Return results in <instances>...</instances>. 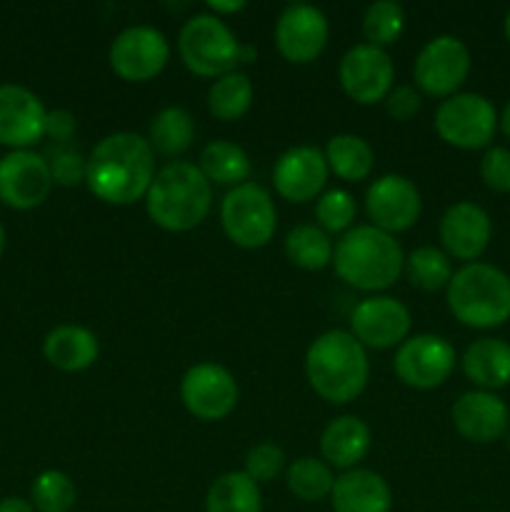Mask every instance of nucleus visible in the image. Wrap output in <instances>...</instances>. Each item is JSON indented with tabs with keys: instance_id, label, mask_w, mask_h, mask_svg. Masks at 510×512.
Returning <instances> with one entry per match:
<instances>
[{
	"instance_id": "obj_1",
	"label": "nucleus",
	"mask_w": 510,
	"mask_h": 512,
	"mask_svg": "<svg viewBox=\"0 0 510 512\" xmlns=\"http://www.w3.org/2000/svg\"><path fill=\"white\" fill-rule=\"evenodd\" d=\"M155 153L148 138L130 130L110 133L90 150L85 185L105 205H133L145 200L155 178Z\"/></svg>"
},
{
	"instance_id": "obj_2",
	"label": "nucleus",
	"mask_w": 510,
	"mask_h": 512,
	"mask_svg": "<svg viewBox=\"0 0 510 512\" xmlns=\"http://www.w3.org/2000/svg\"><path fill=\"white\" fill-rule=\"evenodd\" d=\"M305 378L315 395L333 405L353 403L370 378V360L350 330H328L308 345Z\"/></svg>"
},
{
	"instance_id": "obj_3",
	"label": "nucleus",
	"mask_w": 510,
	"mask_h": 512,
	"mask_svg": "<svg viewBox=\"0 0 510 512\" xmlns=\"http://www.w3.org/2000/svg\"><path fill=\"white\" fill-rule=\"evenodd\" d=\"M405 255L395 235L373 225H353L340 235L333 250L335 275L345 285L363 293H380L398 283Z\"/></svg>"
},
{
	"instance_id": "obj_4",
	"label": "nucleus",
	"mask_w": 510,
	"mask_h": 512,
	"mask_svg": "<svg viewBox=\"0 0 510 512\" xmlns=\"http://www.w3.org/2000/svg\"><path fill=\"white\" fill-rule=\"evenodd\" d=\"M213 185L205 180L198 165L173 160L155 173L145 195V213L168 233L195 230L210 213Z\"/></svg>"
},
{
	"instance_id": "obj_5",
	"label": "nucleus",
	"mask_w": 510,
	"mask_h": 512,
	"mask_svg": "<svg viewBox=\"0 0 510 512\" xmlns=\"http://www.w3.org/2000/svg\"><path fill=\"white\" fill-rule=\"evenodd\" d=\"M445 300L453 318L465 328H500L510 320V275L480 260L465 263L450 278Z\"/></svg>"
},
{
	"instance_id": "obj_6",
	"label": "nucleus",
	"mask_w": 510,
	"mask_h": 512,
	"mask_svg": "<svg viewBox=\"0 0 510 512\" xmlns=\"http://www.w3.org/2000/svg\"><path fill=\"white\" fill-rule=\"evenodd\" d=\"M240 43L223 18L213 13H195L180 28L178 53L185 68L200 78H220L240 65Z\"/></svg>"
},
{
	"instance_id": "obj_7",
	"label": "nucleus",
	"mask_w": 510,
	"mask_h": 512,
	"mask_svg": "<svg viewBox=\"0 0 510 512\" xmlns=\"http://www.w3.org/2000/svg\"><path fill=\"white\" fill-rule=\"evenodd\" d=\"M220 225L233 245L243 250H260L278 230V210L268 190L248 180L225 193L220 203Z\"/></svg>"
},
{
	"instance_id": "obj_8",
	"label": "nucleus",
	"mask_w": 510,
	"mask_h": 512,
	"mask_svg": "<svg viewBox=\"0 0 510 512\" xmlns=\"http://www.w3.org/2000/svg\"><path fill=\"white\" fill-rule=\"evenodd\" d=\"M440 140L458 150H488L498 133V110L480 93H455L440 100L433 120Z\"/></svg>"
},
{
	"instance_id": "obj_9",
	"label": "nucleus",
	"mask_w": 510,
	"mask_h": 512,
	"mask_svg": "<svg viewBox=\"0 0 510 512\" xmlns=\"http://www.w3.org/2000/svg\"><path fill=\"white\" fill-rule=\"evenodd\" d=\"M470 50L455 35H435L420 48L413 63L415 88L433 98H450L460 93V85L468 80Z\"/></svg>"
},
{
	"instance_id": "obj_10",
	"label": "nucleus",
	"mask_w": 510,
	"mask_h": 512,
	"mask_svg": "<svg viewBox=\"0 0 510 512\" xmlns=\"http://www.w3.org/2000/svg\"><path fill=\"white\" fill-rule=\"evenodd\" d=\"M170 60V43L153 25H130L110 43V70L125 83H148L158 78Z\"/></svg>"
},
{
	"instance_id": "obj_11",
	"label": "nucleus",
	"mask_w": 510,
	"mask_h": 512,
	"mask_svg": "<svg viewBox=\"0 0 510 512\" xmlns=\"http://www.w3.org/2000/svg\"><path fill=\"white\" fill-rule=\"evenodd\" d=\"M458 355L450 340L435 333L410 335L395 350L393 370L403 385L413 390L440 388L453 375Z\"/></svg>"
},
{
	"instance_id": "obj_12",
	"label": "nucleus",
	"mask_w": 510,
	"mask_h": 512,
	"mask_svg": "<svg viewBox=\"0 0 510 512\" xmlns=\"http://www.w3.org/2000/svg\"><path fill=\"white\" fill-rule=\"evenodd\" d=\"M240 388L235 375L218 363H198L180 380V400L195 420L218 423L235 410Z\"/></svg>"
},
{
	"instance_id": "obj_13",
	"label": "nucleus",
	"mask_w": 510,
	"mask_h": 512,
	"mask_svg": "<svg viewBox=\"0 0 510 512\" xmlns=\"http://www.w3.org/2000/svg\"><path fill=\"white\" fill-rule=\"evenodd\" d=\"M338 80L343 93L358 105L383 103L393 90L395 65L388 50L358 43L340 58Z\"/></svg>"
},
{
	"instance_id": "obj_14",
	"label": "nucleus",
	"mask_w": 510,
	"mask_h": 512,
	"mask_svg": "<svg viewBox=\"0 0 510 512\" xmlns=\"http://www.w3.org/2000/svg\"><path fill=\"white\" fill-rule=\"evenodd\" d=\"M365 213H368L373 228L388 235L405 233L418 223L420 213H423V198L413 180L398 173H388L370 183L368 193H365Z\"/></svg>"
},
{
	"instance_id": "obj_15",
	"label": "nucleus",
	"mask_w": 510,
	"mask_h": 512,
	"mask_svg": "<svg viewBox=\"0 0 510 512\" xmlns=\"http://www.w3.org/2000/svg\"><path fill=\"white\" fill-rule=\"evenodd\" d=\"M410 310L390 295L360 300L350 313V333L365 350L400 348L410 338Z\"/></svg>"
},
{
	"instance_id": "obj_16",
	"label": "nucleus",
	"mask_w": 510,
	"mask_h": 512,
	"mask_svg": "<svg viewBox=\"0 0 510 512\" xmlns=\"http://www.w3.org/2000/svg\"><path fill=\"white\" fill-rule=\"evenodd\" d=\"M330 25L320 8L308 3L285 5L275 20V48L288 63L308 65L328 45Z\"/></svg>"
},
{
	"instance_id": "obj_17",
	"label": "nucleus",
	"mask_w": 510,
	"mask_h": 512,
	"mask_svg": "<svg viewBox=\"0 0 510 512\" xmlns=\"http://www.w3.org/2000/svg\"><path fill=\"white\" fill-rule=\"evenodd\" d=\"M53 175L40 153L13 150L0 158V200L13 210H33L48 200Z\"/></svg>"
},
{
	"instance_id": "obj_18",
	"label": "nucleus",
	"mask_w": 510,
	"mask_h": 512,
	"mask_svg": "<svg viewBox=\"0 0 510 512\" xmlns=\"http://www.w3.org/2000/svg\"><path fill=\"white\" fill-rule=\"evenodd\" d=\"M438 238L448 258L475 263L493 238V220L483 205L460 200L440 215Z\"/></svg>"
},
{
	"instance_id": "obj_19",
	"label": "nucleus",
	"mask_w": 510,
	"mask_h": 512,
	"mask_svg": "<svg viewBox=\"0 0 510 512\" xmlns=\"http://www.w3.org/2000/svg\"><path fill=\"white\" fill-rule=\"evenodd\" d=\"M328 175L330 170L323 150L315 145H295L275 160V193L288 203H310L323 195Z\"/></svg>"
},
{
	"instance_id": "obj_20",
	"label": "nucleus",
	"mask_w": 510,
	"mask_h": 512,
	"mask_svg": "<svg viewBox=\"0 0 510 512\" xmlns=\"http://www.w3.org/2000/svg\"><path fill=\"white\" fill-rule=\"evenodd\" d=\"M48 110L33 90L23 85H0V145L28 150L45 135Z\"/></svg>"
},
{
	"instance_id": "obj_21",
	"label": "nucleus",
	"mask_w": 510,
	"mask_h": 512,
	"mask_svg": "<svg viewBox=\"0 0 510 512\" xmlns=\"http://www.w3.org/2000/svg\"><path fill=\"white\" fill-rule=\"evenodd\" d=\"M453 428L465 440L478 445L495 443L508 433L510 410L503 398L488 390H468L450 408Z\"/></svg>"
},
{
	"instance_id": "obj_22",
	"label": "nucleus",
	"mask_w": 510,
	"mask_h": 512,
	"mask_svg": "<svg viewBox=\"0 0 510 512\" xmlns=\"http://www.w3.org/2000/svg\"><path fill=\"white\" fill-rule=\"evenodd\" d=\"M330 505L333 512H390L393 490L375 470L353 468L335 478Z\"/></svg>"
},
{
	"instance_id": "obj_23",
	"label": "nucleus",
	"mask_w": 510,
	"mask_h": 512,
	"mask_svg": "<svg viewBox=\"0 0 510 512\" xmlns=\"http://www.w3.org/2000/svg\"><path fill=\"white\" fill-rule=\"evenodd\" d=\"M373 445V433H370L368 423L355 415H340V418L330 420L325 425L323 435H320V455L330 468L338 470H353L358 468L370 453Z\"/></svg>"
},
{
	"instance_id": "obj_24",
	"label": "nucleus",
	"mask_w": 510,
	"mask_h": 512,
	"mask_svg": "<svg viewBox=\"0 0 510 512\" xmlns=\"http://www.w3.org/2000/svg\"><path fill=\"white\" fill-rule=\"evenodd\" d=\"M43 355L63 373H83L93 368L100 355L98 335L83 325H58L45 335Z\"/></svg>"
},
{
	"instance_id": "obj_25",
	"label": "nucleus",
	"mask_w": 510,
	"mask_h": 512,
	"mask_svg": "<svg viewBox=\"0 0 510 512\" xmlns=\"http://www.w3.org/2000/svg\"><path fill=\"white\" fill-rule=\"evenodd\" d=\"M463 373L475 390H495L510 385V343L500 338H478L465 348Z\"/></svg>"
},
{
	"instance_id": "obj_26",
	"label": "nucleus",
	"mask_w": 510,
	"mask_h": 512,
	"mask_svg": "<svg viewBox=\"0 0 510 512\" xmlns=\"http://www.w3.org/2000/svg\"><path fill=\"white\" fill-rule=\"evenodd\" d=\"M198 170L210 185L238 188V185L248 183L253 165H250L248 153L240 145L230 143V140H210L200 150Z\"/></svg>"
},
{
	"instance_id": "obj_27",
	"label": "nucleus",
	"mask_w": 510,
	"mask_h": 512,
	"mask_svg": "<svg viewBox=\"0 0 510 512\" xmlns=\"http://www.w3.org/2000/svg\"><path fill=\"white\" fill-rule=\"evenodd\" d=\"M325 163L333 175H338L345 183H360L370 178L375 168V153L370 143L360 135L338 133L325 145Z\"/></svg>"
},
{
	"instance_id": "obj_28",
	"label": "nucleus",
	"mask_w": 510,
	"mask_h": 512,
	"mask_svg": "<svg viewBox=\"0 0 510 512\" xmlns=\"http://www.w3.org/2000/svg\"><path fill=\"white\" fill-rule=\"evenodd\" d=\"M195 138V120L180 105H168V108L158 110L150 120L148 128V143L153 153L163 155V158H178L185 150H190Z\"/></svg>"
},
{
	"instance_id": "obj_29",
	"label": "nucleus",
	"mask_w": 510,
	"mask_h": 512,
	"mask_svg": "<svg viewBox=\"0 0 510 512\" xmlns=\"http://www.w3.org/2000/svg\"><path fill=\"white\" fill-rule=\"evenodd\" d=\"M205 512H263L260 485L243 470H230L210 483Z\"/></svg>"
},
{
	"instance_id": "obj_30",
	"label": "nucleus",
	"mask_w": 510,
	"mask_h": 512,
	"mask_svg": "<svg viewBox=\"0 0 510 512\" xmlns=\"http://www.w3.org/2000/svg\"><path fill=\"white\" fill-rule=\"evenodd\" d=\"M253 98V80L243 70H233V73H225L213 80L205 103H208V113L215 120H220V123H235L243 115H248V110L253 108Z\"/></svg>"
},
{
	"instance_id": "obj_31",
	"label": "nucleus",
	"mask_w": 510,
	"mask_h": 512,
	"mask_svg": "<svg viewBox=\"0 0 510 512\" xmlns=\"http://www.w3.org/2000/svg\"><path fill=\"white\" fill-rule=\"evenodd\" d=\"M285 258L300 270H323L328 265H333V250L335 243L330 240V235L323 228H318L315 223H303L295 225L288 235H285Z\"/></svg>"
},
{
	"instance_id": "obj_32",
	"label": "nucleus",
	"mask_w": 510,
	"mask_h": 512,
	"mask_svg": "<svg viewBox=\"0 0 510 512\" xmlns=\"http://www.w3.org/2000/svg\"><path fill=\"white\" fill-rule=\"evenodd\" d=\"M403 273L408 275L413 288L423 290V293H438V290L448 288L455 270L443 248H435V245H420V248H415L413 253L405 255Z\"/></svg>"
},
{
	"instance_id": "obj_33",
	"label": "nucleus",
	"mask_w": 510,
	"mask_h": 512,
	"mask_svg": "<svg viewBox=\"0 0 510 512\" xmlns=\"http://www.w3.org/2000/svg\"><path fill=\"white\" fill-rule=\"evenodd\" d=\"M285 485L303 503H320L333 493L335 475L325 460L303 455L285 468Z\"/></svg>"
},
{
	"instance_id": "obj_34",
	"label": "nucleus",
	"mask_w": 510,
	"mask_h": 512,
	"mask_svg": "<svg viewBox=\"0 0 510 512\" xmlns=\"http://www.w3.org/2000/svg\"><path fill=\"white\" fill-rule=\"evenodd\" d=\"M78 500L73 478L63 470H43L30 488V505L35 512H70Z\"/></svg>"
},
{
	"instance_id": "obj_35",
	"label": "nucleus",
	"mask_w": 510,
	"mask_h": 512,
	"mask_svg": "<svg viewBox=\"0 0 510 512\" xmlns=\"http://www.w3.org/2000/svg\"><path fill=\"white\" fill-rule=\"evenodd\" d=\"M405 28V10L395 0H375L363 13L365 43L375 48H388L400 38Z\"/></svg>"
},
{
	"instance_id": "obj_36",
	"label": "nucleus",
	"mask_w": 510,
	"mask_h": 512,
	"mask_svg": "<svg viewBox=\"0 0 510 512\" xmlns=\"http://www.w3.org/2000/svg\"><path fill=\"white\" fill-rule=\"evenodd\" d=\"M358 215L355 198L343 188L325 190L315 203V225L323 228L325 233H348Z\"/></svg>"
},
{
	"instance_id": "obj_37",
	"label": "nucleus",
	"mask_w": 510,
	"mask_h": 512,
	"mask_svg": "<svg viewBox=\"0 0 510 512\" xmlns=\"http://www.w3.org/2000/svg\"><path fill=\"white\" fill-rule=\"evenodd\" d=\"M43 158H45V163H48L55 185H63V188H75V185L85 183L88 155H83L78 148H73L70 143H65V145L53 143Z\"/></svg>"
},
{
	"instance_id": "obj_38",
	"label": "nucleus",
	"mask_w": 510,
	"mask_h": 512,
	"mask_svg": "<svg viewBox=\"0 0 510 512\" xmlns=\"http://www.w3.org/2000/svg\"><path fill=\"white\" fill-rule=\"evenodd\" d=\"M285 453L280 445L270 443V440H263V443L253 445V448L248 450V455H245V468L243 473L248 475L250 480H255V483H270V480L278 478L280 473H283L285 468H288V463H285Z\"/></svg>"
},
{
	"instance_id": "obj_39",
	"label": "nucleus",
	"mask_w": 510,
	"mask_h": 512,
	"mask_svg": "<svg viewBox=\"0 0 510 512\" xmlns=\"http://www.w3.org/2000/svg\"><path fill=\"white\" fill-rule=\"evenodd\" d=\"M480 180L493 193H510V148L490 145L478 165Z\"/></svg>"
},
{
	"instance_id": "obj_40",
	"label": "nucleus",
	"mask_w": 510,
	"mask_h": 512,
	"mask_svg": "<svg viewBox=\"0 0 510 512\" xmlns=\"http://www.w3.org/2000/svg\"><path fill=\"white\" fill-rule=\"evenodd\" d=\"M385 103V113L390 115L398 123L415 118L423 108V93H420L415 85H393V90L388 93Z\"/></svg>"
},
{
	"instance_id": "obj_41",
	"label": "nucleus",
	"mask_w": 510,
	"mask_h": 512,
	"mask_svg": "<svg viewBox=\"0 0 510 512\" xmlns=\"http://www.w3.org/2000/svg\"><path fill=\"white\" fill-rule=\"evenodd\" d=\"M45 135H48L55 145L70 143L75 135V115L65 108L48 110V118H45Z\"/></svg>"
},
{
	"instance_id": "obj_42",
	"label": "nucleus",
	"mask_w": 510,
	"mask_h": 512,
	"mask_svg": "<svg viewBox=\"0 0 510 512\" xmlns=\"http://www.w3.org/2000/svg\"><path fill=\"white\" fill-rule=\"evenodd\" d=\"M243 8H245V0H230V3H223V0H210L208 3V13H213L215 18L240 13Z\"/></svg>"
},
{
	"instance_id": "obj_43",
	"label": "nucleus",
	"mask_w": 510,
	"mask_h": 512,
	"mask_svg": "<svg viewBox=\"0 0 510 512\" xmlns=\"http://www.w3.org/2000/svg\"><path fill=\"white\" fill-rule=\"evenodd\" d=\"M0 512H35L30 500L23 498H5L0 500Z\"/></svg>"
},
{
	"instance_id": "obj_44",
	"label": "nucleus",
	"mask_w": 510,
	"mask_h": 512,
	"mask_svg": "<svg viewBox=\"0 0 510 512\" xmlns=\"http://www.w3.org/2000/svg\"><path fill=\"white\" fill-rule=\"evenodd\" d=\"M498 130H503L505 138H510V100L505 103L503 113H498Z\"/></svg>"
},
{
	"instance_id": "obj_45",
	"label": "nucleus",
	"mask_w": 510,
	"mask_h": 512,
	"mask_svg": "<svg viewBox=\"0 0 510 512\" xmlns=\"http://www.w3.org/2000/svg\"><path fill=\"white\" fill-rule=\"evenodd\" d=\"M255 58H258V50L250 43H243V48H240V63H255Z\"/></svg>"
},
{
	"instance_id": "obj_46",
	"label": "nucleus",
	"mask_w": 510,
	"mask_h": 512,
	"mask_svg": "<svg viewBox=\"0 0 510 512\" xmlns=\"http://www.w3.org/2000/svg\"><path fill=\"white\" fill-rule=\"evenodd\" d=\"M503 33H505V40L510 43V10L505 13V20H503Z\"/></svg>"
},
{
	"instance_id": "obj_47",
	"label": "nucleus",
	"mask_w": 510,
	"mask_h": 512,
	"mask_svg": "<svg viewBox=\"0 0 510 512\" xmlns=\"http://www.w3.org/2000/svg\"><path fill=\"white\" fill-rule=\"evenodd\" d=\"M5 250V230H3V223H0V255H3Z\"/></svg>"
},
{
	"instance_id": "obj_48",
	"label": "nucleus",
	"mask_w": 510,
	"mask_h": 512,
	"mask_svg": "<svg viewBox=\"0 0 510 512\" xmlns=\"http://www.w3.org/2000/svg\"><path fill=\"white\" fill-rule=\"evenodd\" d=\"M505 445H508V453H510V430L505 433Z\"/></svg>"
}]
</instances>
